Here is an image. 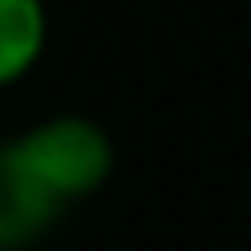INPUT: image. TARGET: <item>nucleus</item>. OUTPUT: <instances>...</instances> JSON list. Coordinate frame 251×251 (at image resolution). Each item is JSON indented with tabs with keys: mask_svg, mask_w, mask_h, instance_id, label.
Segmentation results:
<instances>
[{
	"mask_svg": "<svg viewBox=\"0 0 251 251\" xmlns=\"http://www.w3.org/2000/svg\"><path fill=\"white\" fill-rule=\"evenodd\" d=\"M51 42L47 0H0V89H14L42 65Z\"/></svg>",
	"mask_w": 251,
	"mask_h": 251,
	"instance_id": "obj_3",
	"label": "nucleus"
},
{
	"mask_svg": "<svg viewBox=\"0 0 251 251\" xmlns=\"http://www.w3.org/2000/svg\"><path fill=\"white\" fill-rule=\"evenodd\" d=\"M65 209L33 181L14 144L0 140V251H33L56 233Z\"/></svg>",
	"mask_w": 251,
	"mask_h": 251,
	"instance_id": "obj_2",
	"label": "nucleus"
},
{
	"mask_svg": "<svg viewBox=\"0 0 251 251\" xmlns=\"http://www.w3.org/2000/svg\"><path fill=\"white\" fill-rule=\"evenodd\" d=\"M19 163L61 209L93 200L117 172V140L89 112H51L9 135Z\"/></svg>",
	"mask_w": 251,
	"mask_h": 251,
	"instance_id": "obj_1",
	"label": "nucleus"
}]
</instances>
